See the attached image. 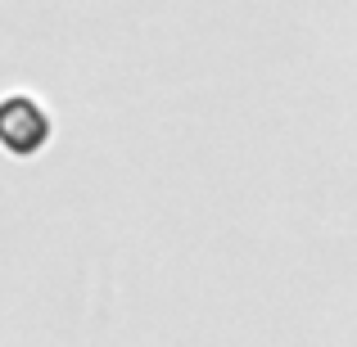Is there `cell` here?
I'll return each mask as SVG.
<instances>
[{"label": "cell", "instance_id": "6da1fadb", "mask_svg": "<svg viewBox=\"0 0 357 347\" xmlns=\"http://www.w3.org/2000/svg\"><path fill=\"white\" fill-rule=\"evenodd\" d=\"M0 140H5L14 154H32L45 140V113L32 99H9L0 108Z\"/></svg>", "mask_w": 357, "mask_h": 347}]
</instances>
